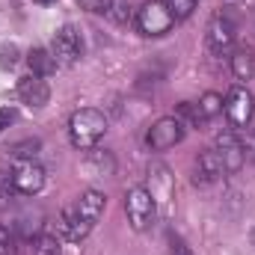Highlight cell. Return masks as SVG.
<instances>
[{
	"label": "cell",
	"instance_id": "6da1fadb",
	"mask_svg": "<svg viewBox=\"0 0 255 255\" xmlns=\"http://www.w3.org/2000/svg\"><path fill=\"white\" fill-rule=\"evenodd\" d=\"M107 133V116L95 107H83V110H74L71 119H68V139L74 148L80 151H89L95 148V142Z\"/></svg>",
	"mask_w": 255,
	"mask_h": 255
},
{
	"label": "cell",
	"instance_id": "7a4b0ae2",
	"mask_svg": "<svg viewBox=\"0 0 255 255\" xmlns=\"http://www.w3.org/2000/svg\"><path fill=\"white\" fill-rule=\"evenodd\" d=\"M175 24V15L163 0H148L136 9V30L142 36H166Z\"/></svg>",
	"mask_w": 255,
	"mask_h": 255
},
{
	"label": "cell",
	"instance_id": "3957f363",
	"mask_svg": "<svg viewBox=\"0 0 255 255\" xmlns=\"http://www.w3.org/2000/svg\"><path fill=\"white\" fill-rule=\"evenodd\" d=\"M125 214L133 232H145V229H151V223L157 217V202L151 199V193L145 187H130L125 196Z\"/></svg>",
	"mask_w": 255,
	"mask_h": 255
},
{
	"label": "cell",
	"instance_id": "277c9868",
	"mask_svg": "<svg viewBox=\"0 0 255 255\" xmlns=\"http://www.w3.org/2000/svg\"><path fill=\"white\" fill-rule=\"evenodd\" d=\"M223 110L229 116V122L235 128H247L253 122V113H255V98L250 89L244 86H232L229 95L223 98Z\"/></svg>",
	"mask_w": 255,
	"mask_h": 255
},
{
	"label": "cell",
	"instance_id": "5b68a950",
	"mask_svg": "<svg viewBox=\"0 0 255 255\" xmlns=\"http://www.w3.org/2000/svg\"><path fill=\"white\" fill-rule=\"evenodd\" d=\"M9 178H12V187L18 196H36L45 187V169L36 160H18L12 166Z\"/></svg>",
	"mask_w": 255,
	"mask_h": 255
},
{
	"label": "cell",
	"instance_id": "8992f818",
	"mask_svg": "<svg viewBox=\"0 0 255 255\" xmlns=\"http://www.w3.org/2000/svg\"><path fill=\"white\" fill-rule=\"evenodd\" d=\"M51 54H54L57 63H65V65L77 63L83 57V39H80V30L74 24H65L54 33V51Z\"/></svg>",
	"mask_w": 255,
	"mask_h": 255
},
{
	"label": "cell",
	"instance_id": "52a82bcc",
	"mask_svg": "<svg viewBox=\"0 0 255 255\" xmlns=\"http://www.w3.org/2000/svg\"><path fill=\"white\" fill-rule=\"evenodd\" d=\"M184 139V125L175 119V116H163L157 119L151 130H148V148L151 151H166L172 145H178Z\"/></svg>",
	"mask_w": 255,
	"mask_h": 255
},
{
	"label": "cell",
	"instance_id": "ba28073f",
	"mask_svg": "<svg viewBox=\"0 0 255 255\" xmlns=\"http://www.w3.org/2000/svg\"><path fill=\"white\" fill-rule=\"evenodd\" d=\"M223 160V169L226 172H238L247 160V145L235 136V133H220L217 136V148H214Z\"/></svg>",
	"mask_w": 255,
	"mask_h": 255
},
{
	"label": "cell",
	"instance_id": "9c48e42d",
	"mask_svg": "<svg viewBox=\"0 0 255 255\" xmlns=\"http://www.w3.org/2000/svg\"><path fill=\"white\" fill-rule=\"evenodd\" d=\"M232 45H235V24L229 18H223V15L211 18V24H208V48L214 54H226V51H232Z\"/></svg>",
	"mask_w": 255,
	"mask_h": 255
},
{
	"label": "cell",
	"instance_id": "30bf717a",
	"mask_svg": "<svg viewBox=\"0 0 255 255\" xmlns=\"http://www.w3.org/2000/svg\"><path fill=\"white\" fill-rule=\"evenodd\" d=\"M18 95H21V101L30 104V107H45L48 98H51V89H48L45 77H39V74H27V77L18 80Z\"/></svg>",
	"mask_w": 255,
	"mask_h": 255
},
{
	"label": "cell",
	"instance_id": "8fae6325",
	"mask_svg": "<svg viewBox=\"0 0 255 255\" xmlns=\"http://www.w3.org/2000/svg\"><path fill=\"white\" fill-rule=\"evenodd\" d=\"M223 172H226V169H223L220 154H217L214 148H208V151H202V154L196 157L193 181H196V184H214V181H220V175H223Z\"/></svg>",
	"mask_w": 255,
	"mask_h": 255
},
{
	"label": "cell",
	"instance_id": "7c38bea8",
	"mask_svg": "<svg viewBox=\"0 0 255 255\" xmlns=\"http://www.w3.org/2000/svg\"><path fill=\"white\" fill-rule=\"evenodd\" d=\"M60 232L65 235V241L77 244V241H83V238L92 232V226L77 214L74 205H68V208H63V214H60Z\"/></svg>",
	"mask_w": 255,
	"mask_h": 255
},
{
	"label": "cell",
	"instance_id": "4fadbf2b",
	"mask_svg": "<svg viewBox=\"0 0 255 255\" xmlns=\"http://www.w3.org/2000/svg\"><path fill=\"white\" fill-rule=\"evenodd\" d=\"M74 208H77V214L89 223V226H95L98 220H101V214H104V208H107V196L98 190H86L77 196V202H74Z\"/></svg>",
	"mask_w": 255,
	"mask_h": 255
},
{
	"label": "cell",
	"instance_id": "5bb4252c",
	"mask_svg": "<svg viewBox=\"0 0 255 255\" xmlns=\"http://www.w3.org/2000/svg\"><path fill=\"white\" fill-rule=\"evenodd\" d=\"M27 65H30V74L48 77V74H54L57 60H54V54L45 51V48H30V54H27Z\"/></svg>",
	"mask_w": 255,
	"mask_h": 255
},
{
	"label": "cell",
	"instance_id": "9a60e30c",
	"mask_svg": "<svg viewBox=\"0 0 255 255\" xmlns=\"http://www.w3.org/2000/svg\"><path fill=\"white\" fill-rule=\"evenodd\" d=\"M232 74L238 80H253L255 77V54L253 51H235L232 54Z\"/></svg>",
	"mask_w": 255,
	"mask_h": 255
},
{
	"label": "cell",
	"instance_id": "2e32d148",
	"mask_svg": "<svg viewBox=\"0 0 255 255\" xmlns=\"http://www.w3.org/2000/svg\"><path fill=\"white\" fill-rule=\"evenodd\" d=\"M151 199L157 202V205H166L169 199H172V187H169V172L163 169V166H157L154 169V175H151Z\"/></svg>",
	"mask_w": 255,
	"mask_h": 255
},
{
	"label": "cell",
	"instance_id": "e0dca14e",
	"mask_svg": "<svg viewBox=\"0 0 255 255\" xmlns=\"http://www.w3.org/2000/svg\"><path fill=\"white\" fill-rule=\"evenodd\" d=\"M175 119H178V122H181L184 128H187V125H193V128L205 125V116H202L199 104H190V101H184V104L175 110Z\"/></svg>",
	"mask_w": 255,
	"mask_h": 255
},
{
	"label": "cell",
	"instance_id": "ac0fdd59",
	"mask_svg": "<svg viewBox=\"0 0 255 255\" xmlns=\"http://www.w3.org/2000/svg\"><path fill=\"white\" fill-rule=\"evenodd\" d=\"M199 110H202L205 122H208V119H217V116L223 113V95H217V92H205L202 101H199Z\"/></svg>",
	"mask_w": 255,
	"mask_h": 255
},
{
	"label": "cell",
	"instance_id": "d6986e66",
	"mask_svg": "<svg viewBox=\"0 0 255 255\" xmlns=\"http://www.w3.org/2000/svg\"><path fill=\"white\" fill-rule=\"evenodd\" d=\"M33 255H63L60 241L54 235H36L33 238Z\"/></svg>",
	"mask_w": 255,
	"mask_h": 255
},
{
	"label": "cell",
	"instance_id": "ffe728a7",
	"mask_svg": "<svg viewBox=\"0 0 255 255\" xmlns=\"http://www.w3.org/2000/svg\"><path fill=\"white\" fill-rule=\"evenodd\" d=\"M89 163L101 172V175H110L113 169H116V163H113V157L110 154H101L98 148H89Z\"/></svg>",
	"mask_w": 255,
	"mask_h": 255
},
{
	"label": "cell",
	"instance_id": "44dd1931",
	"mask_svg": "<svg viewBox=\"0 0 255 255\" xmlns=\"http://www.w3.org/2000/svg\"><path fill=\"white\" fill-rule=\"evenodd\" d=\"M163 3H166V6H169V12L175 15V21H181V18H190L199 0H163Z\"/></svg>",
	"mask_w": 255,
	"mask_h": 255
},
{
	"label": "cell",
	"instance_id": "7402d4cb",
	"mask_svg": "<svg viewBox=\"0 0 255 255\" xmlns=\"http://www.w3.org/2000/svg\"><path fill=\"white\" fill-rule=\"evenodd\" d=\"M0 255H15V235L6 226H0Z\"/></svg>",
	"mask_w": 255,
	"mask_h": 255
},
{
	"label": "cell",
	"instance_id": "603a6c76",
	"mask_svg": "<svg viewBox=\"0 0 255 255\" xmlns=\"http://www.w3.org/2000/svg\"><path fill=\"white\" fill-rule=\"evenodd\" d=\"M15 196V187H12V178L0 172V205H6L9 199Z\"/></svg>",
	"mask_w": 255,
	"mask_h": 255
},
{
	"label": "cell",
	"instance_id": "cb8c5ba5",
	"mask_svg": "<svg viewBox=\"0 0 255 255\" xmlns=\"http://www.w3.org/2000/svg\"><path fill=\"white\" fill-rule=\"evenodd\" d=\"M169 253L172 255H193V250L178 238V235H169Z\"/></svg>",
	"mask_w": 255,
	"mask_h": 255
},
{
	"label": "cell",
	"instance_id": "d4e9b609",
	"mask_svg": "<svg viewBox=\"0 0 255 255\" xmlns=\"http://www.w3.org/2000/svg\"><path fill=\"white\" fill-rule=\"evenodd\" d=\"M15 119H18V113H15V110H12V107H0V133H3V130H6V128L12 125V122H15Z\"/></svg>",
	"mask_w": 255,
	"mask_h": 255
},
{
	"label": "cell",
	"instance_id": "484cf974",
	"mask_svg": "<svg viewBox=\"0 0 255 255\" xmlns=\"http://www.w3.org/2000/svg\"><path fill=\"white\" fill-rule=\"evenodd\" d=\"M15 57H18L15 45H9V48H0V65H15Z\"/></svg>",
	"mask_w": 255,
	"mask_h": 255
},
{
	"label": "cell",
	"instance_id": "4316f807",
	"mask_svg": "<svg viewBox=\"0 0 255 255\" xmlns=\"http://www.w3.org/2000/svg\"><path fill=\"white\" fill-rule=\"evenodd\" d=\"M80 3H83L89 12H104V9L110 6V0H80Z\"/></svg>",
	"mask_w": 255,
	"mask_h": 255
},
{
	"label": "cell",
	"instance_id": "83f0119b",
	"mask_svg": "<svg viewBox=\"0 0 255 255\" xmlns=\"http://www.w3.org/2000/svg\"><path fill=\"white\" fill-rule=\"evenodd\" d=\"M36 3H42V6H48V3H54V0H36Z\"/></svg>",
	"mask_w": 255,
	"mask_h": 255
}]
</instances>
